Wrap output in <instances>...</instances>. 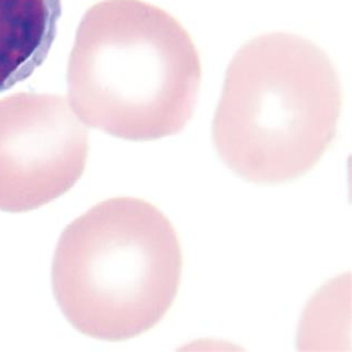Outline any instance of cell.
Instances as JSON below:
<instances>
[{"label":"cell","instance_id":"1","mask_svg":"<svg viewBox=\"0 0 352 352\" xmlns=\"http://www.w3.org/2000/svg\"><path fill=\"white\" fill-rule=\"evenodd\" d=\"M341 109L339 76L322 48L297 34H263L228 67L213 143L236 176L280 185L318 165L335 140Z\"/></svg>","mask_w":352,"mask_h":352},{"label":"cell","instance_id":"2","mask_svg":"<svg viewBox=\"0 0 352 352\" xmlns=\"http://www.w3.org/2000/svg\"><path fill=\"white\" fill-rule=\"evenodd\" d=\"M201 61L171 14L140 0H105L78 29L67 82L87 125L133 142L185 129L196 109Z\"/></svg>","mask_w":352,"mask_h":352},{"label":"cell","instance_id":"3","mask_svg":"<svg viewBox=\"0 0 352 352\" xmlns=\"http://www.w3.org/2000/svg\"><path fill=\"white\" fill-rule=\"evenodd\" d=\"M170 220L143 199L118 197L69 224L52 261V289L67 322L92 338L123 341L167 315L182 282Z\"/></svg>","mask_w":352,"mask_h":352},{"label":"cell","instance_id":"4","mask_svg":"<svg viewBox=\"0 0 352 352\" xmlns=\"http://www.w3.org/2000/svg\"><path fill=\"white\" fill-rule=\"evenodd\" d=\"M89 134L62 96L18 93L0 101V211L28 212L76 185Z\"/></svg>","mask_w":352,"mask_h":352},{"label":"cell","instance_id":"5","mask_svg":"<svg viewBox=\"0 0 352 352\" xmlns=\"http://www.w3.org/2000/svg\"><path fill=\"white\" fill-rule=\"evenodd\" d=\"M61 17V0H0V92L47 59Z\"/></svg>","mask_w":352,"mask_h":352}]
</instances>
